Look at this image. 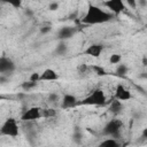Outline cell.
<instances>
[{
    "instance_id": "30",
    "label": "cell",
    "mask_w": 147,
    "mask_h": 147,
    "mask_svg": "<svg viewBox=\"0 0 147 147\" xmlns=\"http://www.w3.org/2000/svg\"><path fill=\"white\" fill-rule=\"evenodd\" d=\"M25 15H28V16H30V17H31V16L33 15V13H32V10H31V9H26V10H25Z\"/></svg>"
},
{
    "instance_id": "15",
    "label": "cell",
    "mask_w": 147,
    "mask_h": 147,
    "mask_svg": "<svg viewBox=\"0 0 147 147\" xmlns=\"http://www.w3.org/2000/svg\"><path fill=\"white\" fill-rule=\"evenodd\" d=\"M67 52H68V46H67V44H65L64 41L59 42V45H57L56 48H55V53H56L57 55H64Z\"/></svg>"
},
{
    "instance_id": "19",
    "label": "cell",
    "mask_w": 147,
    "mask_h": 147,
    "mask_svg": "<svg viewBox=\"0 0 147 147\" xmlns=\"http://www.w3.org/2000/svg\"><path fill=\"white\" fill-rule=\"evenodd\" d=\"M56 115V111L54 109H45L41 110V116L42 117H53Z\"/></svg>"
},
{
    "instance_id": "17",
    "label": "cell",
    "mask_w": 147,
    "mask_h": 147,
    "mask_svg": "<svg viewBox=\"0 0 147 147\" xmlns=\"http://www.w3.org/2000/svg\"><path fill=\"white\" fill-rule=\"evenodd\" d=\"M37 86V83L34 82H31V80H26V82H23L21 84V87L24 90V91H30L32 88H34Z\"/></svg>"
},
{
    "instance_id": "29",
    "label": "cell",
    "mask_w": 147,
    "mask_h": 147,
    "mask_svg": "<svg viewBox=\"0 0 147 147\" xmlns=\"http://www.w3.org/2000/svg\"><path fill=\"white\" fill-rule=\"evenodd\" d=\"M8 79H7V77H5L3 75H0V83H6Z\"/></svg>"
},
{
    "instance_id": "8",
    "label": "cell",
    "mask_w": 147,
    "mask_h": 147,
    "mask_svg": "<svg viewBox=\"0 0 147 147\" xmlns=\"http://www.w3.org/2000/svg\"><path fill=\"white\" fill-rule=\"evenodd\" d=\"M115 99L119 100V101H126V100L131 99V92L129 90H126L123 85L118 84L115 90Z\"/></svg>"
},
{
    "instance_id": "24",
    "label": "cell",
    "mask_w": 147,
    "mask_h": 147,
    "mask_svg": "<svg viewBox=\"0 0 147 147\" xmlns=\"http://www.w3.org/2000/svg\"><path fill=\"white\" fill-rule=\"evenodd\" d=\"M88 69V67H87V64H85V63H82L79 67H78V71L80 72V74H84V72H86V70Z\"/></svg>"
},
{
    "instance_id": "1",
    "label": "cell",
    "mask_w": 147,
    "mask_h": 147,
    "mask_svg": "<svg viewBox=\"0 0 147 147\" xmlns=\"http://www.w3.org/2000/svg\"><path fill=\"white\" fill-rule=\"evenodd\" d=\"M111 17H113L111 14L105 11L98 6L90 3L85 16L82 18V22L85 24H101V23H106L110 21Z\"/></svg>"
},
{
    "instance_id": "18",
    "label": "cell",
    "mask_w": 147,
    "mask_h": 147,
    "mask_svg": "<svg viewBox=\"0 0 147 147\" xmlns=\"http://www.w3.org/2000/svg\"><path fill=\"white\" fill-rule=\"evenodd\" d=\"M91 69H92L98 76H105V75H107L106 70H105L102 67H100V65H91Z\"/></svg>"
},
{
    "instance_id": "20",
    "label": "cell",
    "mask_w": 147,
    "mask_h": 147,
    "mask_svg": "<svg viewBox=\"0 0 147 147\" xmlns=\"http://www.w3.org/2000/svg\"><path fill=\"white\" fill-rule=\"evenodd\" d=\"M121 60H122V56H121L119 54H113V55H110L109 62H110L111 64H117V63L121 62Z\"/></svg>"
},
{
    "instance_id": "13",
    "label": "cell",
    "mask_w": 147,
    "mask_h": 147,
    "mask_svg": "<svg viewBox=\"0 0 147 147\" xmlns=\"http://www.w3.org/2000/svg\"><path fill=\"white\" fill-rule=\"evenodd\" d=\"M109 110L110 113H113L114 115H118L122 110H123V105H122V101L119 100H113L109 105Z\"/></svg>"
},
{
    "instance_id": "28",
    "label": "cell",
    "mask_w": 147,
    "mask_h": 147,
    "mask_svg": "<svg viewBox=\"0 0 147 147\" xmlns=\"http://www.w3.org/2000/svg\"><path fill=\"white\" fill-rule=\"evenodd\" d=\"M127 5H129V6H131V7H136L137 2H136V1H133V0H127Z\"/></svg>"
},
{
    "instance_id": "21",
    "label": "cell",
    "mask_w": 147,
    "mask_h": 147,
    "mask_svg": "<svg viewBox=\"0 0 147 147\" xmlns=\"http://www.w3.org/2000/svg\"><path fill=\"white\" fill-rule=\"evenodd\" d=\"M116 72L119 75V76H124L126 72H127V67L125 64H118L117 69H116Z\"/></svg>"
},
{
    "instance_id": "4",
    "label": "cell",
    "mask_w": 147,
    "mask_h": 147,
    "mask_svg": "<svg viewBox=\"0 0 147 147\" xmlns=\"http://www.w3.org/2000/svg\"><path fill=\"white\" fill-rule=\"evenodd\" d=\"M122 125H123V124H122V121L115 118V119L108 122V123L105 125V127H103V130H102V133H103L105 136H108V137L113 138V139H117V138L121 137V129H122Z\"/></svg>"
},
{
    "instance_id": "7",
    "label": "cell",
    "mask_w": 147,
    "mask_h": 147,
    "mask_svg": "<svg viewBox=\"0 0 147 147\" xmlns=\"http://www.w3.org/2000/svg\"><path fill=\"white\" fill-rule=\"evenodd\" d=\"M105 6L115 14H119L125 9V5L122 0H108L105 2Z\"/></svg>"
},
{
    "instance_id": "27",
    "label": "cell",
    "mask_w": 147,
    "mask_h": 147,
    "mask_svg": "<svg viewBox=\"0 0 147 147\" xmlns=\"http://www.w3.org/2000/svg\"><path fill=\"white\" fill-rule=\"evenodd\" d=\"M9 5H11V6L15 7V8H20V7L22 6V2H21V1H10Z\"/></svg>"
},
{
    "instance_id": "31",
    "label": "cell",
    "mask_w": 147,
    "mask_h": 147,
    "mask_svg": "<svg viewBox=\"0 0 147 147\" xmlns=\"http://www.w3.org/2000/svg\"><path fill=\"white\" fill-rule=\"evenodd\" d=\"M139 3H140V5H141V6H142V7H145V6H146V3H147V2H146V1H144V0H140V1H139Z\"/></svg>"
},
{
    "instance_id": "14",
    "label": "cell",
    "mask_w": 147,
    "mask_h": 147,
    "mask_svg": "<svg viewBox=\"0 0 147 147\" xmlns=\"http://www.w3.org/2000/svg\"><path fill=\"white\" fill-rule=\"evenodd\" d=\"M99 147H121V146H119V144L117 142L116 139L108 138V139H105L103 141H101Z\"/></svg>"
},
{
    "instance_id": "22",
    "label": "cell",
    "mask_w": 147,
    "mask_h": 147,
    "mask_svg": "<svg viewBox=\"0 0 147 147\" xmlns=\"http://www.w3.org/2000/svg\"><path fill=\"white\" fill-rule=\"evenodd\" d=\"M39 79H40V74H38V72H33V74H31V76H30V79H29V80L34 82V83H38V82H39Z\"/></svg>"
},
{
    "instance_id": "25",
    "label": "cell",
    "mask_w": 147,
    "mask_h": 147,
    "mask_svg": "<svg viewBox=\"0 0 147 147\" xmlns=\"http://www.w3.org/2000/svg\"><path fill=\"white\" fill-rule=\"evenodd\" d=\"M51 30H52V28H51L49 25H45V26L40 28V32H41L42 34H44V33H48Z\"/></svg>"
},
{
    "instance_id": "9",
    "label": "cell",
    "mask_w": 147,
    "mask_h": 147,
    "mask_svg": "<svg viewBox=\"0 0 147 147\" xmlns=\"http://www.w3.org/2000/svg\"><path fill=\"white\" fill-rule=\"evenodd\" d=\"M59 79V75H57V72L55 71V70H53V69H51V68H47V69H45L41 74H40V79H39V82L40 80H42V82H52V80H57Z\"/></svg>"
},
{
    "instance_id": "11",
    "label": "cell",
    "mask_w": 147,
    "mask_h": 147,
    "mask_svg": "<svg viewBox=\"0 0 147 147\" xmlns=\"http://www.w3.org/2000/svg\"><path fill=\"white\" fill-rule=\"evenodd\" d=\"M77 99L75 95L72 94H64L63 99H62V103H61V107L64 108V109H68V108H72L77 105Z\"/></svg>"
},
{
    "instance_id": "33",
    "label": "cell",
    "mask_w": 147,
    "mask_h": 147,
    "mask_svg": "<svg viewBox=\"0 0 147 147\" xmlns=\"http://www.w3.org/2000/svg\"><path fill=\"white\" fill-rule=\"evenodd\" d=\"M0 99H5V98H3V96H1V95H0Z\"/></svg>"
},
{
    "instance_id": "10",
    "label": "cell",
    "mask_w": 147,
    "mask_h": 147,
    "mask_svg": "<svg viewBox=\"0 0 147 147\" xmlns=\"http://www.w3.org/2000/svg\"><path fill=\"white\" fill-rule=\"evenodd\" d=\"M102 49H103V46L101 44H92L84 51V54L93 56V57H99Z\"/></svg>"
},
{
    "instance_id": "6",
    "label": "cell",
    "mask_w": 147,
    "mask_h": 147,
    "mask_svg": "<svg viewBox=\"0 0 147 147\" xmlns=\"http://www.w3.org/2000/svg\"><path fill=\"white\" fill-rule=\"evenodd\" d=\"M14 70H15V64L10 59L5 56L0 57V75H3V76L8 74L10 75Z\"/></svg>"
},
{
    "instance_id": "16",
    "label": "cell",
    "mask_w": 147,
    "mask_h": 147,
    "mask_svg": "<svg viewBox=\"0 0 147 147\" xmlns=\"http://www.w3.org/2000/svg\"><path fill=\"white\" fill-rule=\"evenodd\" d=\"M72 140H74V142H76V144H82V141H83V134H82V132L78 130V127H76V130H75V132H74V134H72Z\"/></svg>"
},
{
    "instance_id": "5",
    "label": "cell",
    "mask_w": 147,
    "mask_h": 147,
    "mask_svg": "<svg viewBox=\"0 0 147 147\" xmlns=\"http://www.w3.org/2000/svg\"><path fill=\"white\" fill-rule=\"evenodd\" d=\"M41 117H42L41 116V109L39 107H31L23 113L21 119L24 122H29V121H37Z\"/></svg>"
},
{
    "instance_id": "26",
    "label": "cell",
    "mask_w": 147,
    "mask_h": 147,
    "mask_svg": "<svg viewBox=\"0 0 147 147\" xmlns=\"http://www.w3.org/2000/svg\"><path fill=\"white\" fill-rule=\"evenodd\" d=\"M48 8H49V10H56L59 8V3L57 2H52V3H49Z\"/></svg>"
},
{
    "instance_id": "2",
    "label": "cell",
    "mask_w": 147,
    "mask_h": 147,
    "mask_svg": "<svg viewBox=\"0 0 147 147\" xmlns=\"http://www.w3.org/2000/svg\"><path fill=\"white\" fill-rule=\"evenodd\" d=\"M107 102V98L105 95V92L101 88L94 90L90 95H87L85 99H83L79 105L84 106H105Z\"/></svg>"
},
{
    "instance_id": "23",
    "label": "cell",
    "mask_w": 147,
    "mask_h": 147,
    "mask_svg": "<svg viewBox=\"0 0 147 147\" xmlns=\"http://www.w3.org/2000/svg\"><path fill=\"white\" fill-rule=\"evenodd\" d=\"M48 101H51V102H56V101H59V95H57L56 93H51V94L48 95Z\"/></svg>"
},
{
    "instance_id": "32",
    "label": "cell",
    "mask_w": 147,
    "mask_h": 147,
    "mask_svg": "<svg viewBox=\"0 0 147 147\" xmlns=\"http://www.w3.org/2000/svg\"><path fill=\"white\" fill-rule=\"evenodd\" d=\"M142 62H144V65H146V57H144V60H142Z\"/></svg>"
},
{
    "instance_id": "3",
    "label": "cell",
    "mask_w": 147,
    "mask_h": 147,
    "mask_svg": "<svg viewBox=\"0 0 147 147\" xmlns=\"http://www.w3.org/2000/svg\"><path fill=\"white\" fill-rule=\"evenodd\" d=\"M20 133L18 124L14 117H8L0 127V136H7V137H17Z\"/></svg>"
},
{
    "instance_id": "12",
    "label": "cell",
    "mask_w": 147,
    "mask_h": 147,
    "mask_svg": "<svg viewBox=\"0 0 147 147\" xmlns=\"http://www.w3.org/2000/svg\"><path fill=\"white\" fill-rule=\"evenodd\" d=\"M75 33V29L71 26H63L57 32V38L61 40H67L69 38H71Z\"/></svg>"
}]
</instances>
